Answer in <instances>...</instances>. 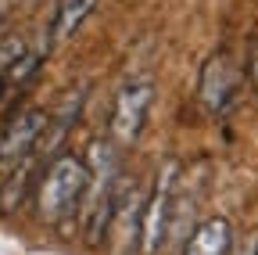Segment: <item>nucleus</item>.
Wrapping results in <instances>:
<instances>
[{
  "label": "nucleus",
  "mask_w": 258,
  "mask_h": 255,
  "mask_svg": "<svg viewBox=\"0 0 258 255\" xmlns=\"http://www.w3.org/2000/svg\"><path fill=\"white\" fill-rule=\"evenodd\" d=\"M118 198V144L111 137L93 140L86 151V190H83V241L90 248H101L111 234V216Z\"/></svg>",
  "instance_id": "nucleus-1"
},
{
  "label": "nucleus",
  "mask_w": 258,
  "mask_h": 255,
  "mask_svg": "<svg viewBox=\"0 0 258 255\" xmlns=\"http://www.w3.org/2000/svg\"><path fill=\"white\" fill-rule=\"evenodd\" d=\"M83 190H86V162L72 151H61L50 158V166L36 187V212L43 223L57 227L79 216L83 205Z\"/></svg>",
  "instance_id": "nucleus-2"
},
{
  "label": "nucleus",
  "mask_w": 258,
  "mask_h": 255,
  "mask_svg": "<svg viewBox=\"0 0 258 255\" xmlns=\"http://www.w3.org/2000/svg\"><path fill=\"white\" fill-rule=\"evenodd\" d=\"M176 183H179V166L161 162L151 194L140 205V227H137V248L140 255H158V248L165 244L169 223H172V205H176Z\"/></svg>",
  "instance_id": "nucleus-3"
},
{
  "label": "nucleus",
  "mask_w": 258,
  "mask_h": 255,
  "mask_svg": "<svg viewBox=\"0 0 258 255\" xmlns=\"http://www.w3.org/2000/svg\"><path fill=\"white\" fill-rule=\"evenodd\" d=\"M154 108V83L151 76H129L111 105V119H108V137L118 147H133L147 126V115Z\"/></svg>",
  "instance_id": "nucleus-4"
},
{
  "label": "nucleus",
  "mask_w": 258,
  "mask_h": 255,
  "mask_svg": "<svg viewBox=\"0 0 258 255\" xmlns=\"http://www.w3.org/2000/svg\"><path fill=\"white\" fill-rule=\"evenodd\" d=\"M47 119L50 115L43 108H25L4 126V133H0V176L40 151L43 133H47Z\"/></svg>",
  "instance_id": "nucleus-5"
},
{
  "label": "nucleus",
  "mask_w": 258,
  "mask_h": 255,
  "mask_svg": "<svg viewBox=\"0 0 258 255\" xmlns=\"http://www.w3.org/2000/svg\"><path fill=\"white\" fill-rule=\"evenodd\" d=\"M237 65L230 61V54H212L201 69V86H198V97H201V108L208 115H226L237 97Z\"/></svg>",
  "instance_id": "nucleus-6"
},
{
  "label": "nucleus",
  "mask_w": 258,
  "mask_h": 255,
  "mask_svg": "<svg viewBox=\"0 0 258 255\" xmlns=\"http://www.w3.org/2000/svg\"><path fill=\"white\" fill-rule=\"evenodd\" d=\"M233 248V227L226 216H212L205 219L198 230L190 234V241L183 244L179 255H226Z\"/></svg>",
  "instance_id": "nucleus-7"
},
{
  "label": "nucleus",
  "mask_w": 258,
  "mask_h": 255,
  "mask_svg": "<svg viewBox=\"0 0 258 255\" xmlns=\"http://www.w3.org/2000/svg\"><path fill=\"white\" fill-rule=\"evenodd\" d=\"M32 169H36V155H29L25 162H18L15 169L4 173V183H0V216H15L22 209V201L29 198V187H32Z\"/></svg>",
  "instance_id": "nucleus-8"
},
{
  "label": "nucleus",
  "mask_w": 258,
  "mask_h": 255,
  "mask_svg": "<svg viewBox=\"0 0 258 255\" xmlns=\"http://www.w3.org/2000/svg\"><path fill=\"white\" fill-rule=\"evenodd\" d=\"M97 0H61L57 4V15L50 22V43H64L72 40L79 29L86 25V18L93 15Z\"/></svg>",
  "instance_id": "nucleus-9"
},
{
  "label": "nucleus",
  "mask_w": 258,
  "mask_h": 255,
  "mask_svg": "<svg viewBox=\"0 0 258 255\" xmlns=\"http://www.w3.org/2000/svg\"><path fill=\"white\" fill-rule=\"evenodd\" d=\"M25 36H8V40H0V76L8 79V69L15 65V61L25 54Z\"/></svg>",
  "instance_id": "nucleus-10"
},
{
  "label": "nucleus",
  "mask_w": 258,
  "mask_h": 255,
  "mask_svg": "<svg viewBox=\"0 0 258 255\" xmlns=\"http://www.w3.org/2000/svg\"><path fill=\"white\" fill-rule=\"evenodd\" d=\"M247 79H251V86L258 93V43L251 47V58H247Z\"/></svg>",
  "instance_id": "nucleus-11"
},
{
  "label": "nucleus",
  "mask_w": 258,
  "mask_h": 255,
  "mask_svg": "<svg viewBox=\"0 0 258 255\" xmlns=\"http://www.w3.org/2000/svg\"><path fill=\"white\" fill-rule=\"evenodd\" d=\"M11 4H15V0H0V29H4L8 15H11Z\"/></svg>",
  "instance_id": "nucleus-12"
},
{
  "label": "nucleus",
  "mask_w": 258,
  "mask_h": 255,
  "mask_svg": "<svg viewBox=\"0 0 258 255\" xmlns=\"http://www.w3.org/2000/svg\"><path fill=\"white\" fill-rule=\"evenodd\" d=\"M226 255H258V241H254L251 248H237V251L230 248V251H226Z\"/></svg>",
  "instance_id": "nucleus-13"
}]
</instances>
